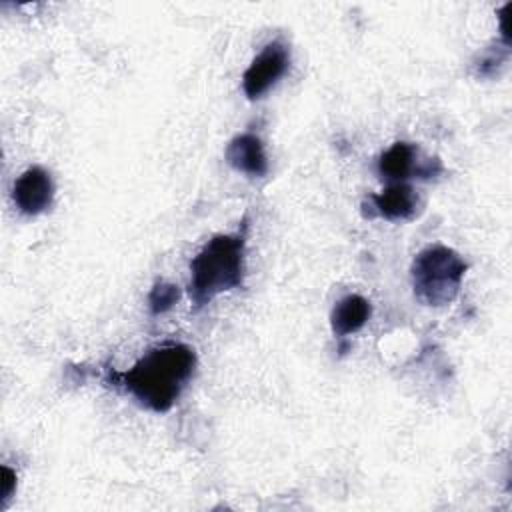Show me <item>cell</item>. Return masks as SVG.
I'll return each instance as SVG.
<instances>
[{"instance_id":"cell-1","label":"cell","mask_w":512,"mask_h":512,"mask_svg":"<svg viewBox=\"0 0 512 512\" xmlns=\"http://www.w3.org/2000/svg\"><path fill=\"white\" fill-rule=\"evenodd\" d=\"M196 368V352L182 342L150 348L132 368L110 372L108 382L128 392L152 412H168Z\"/></svg>"},{"instance_id":"cell-3","label":"cell","mask_w":512,"mask_h":512,"mask_svg":"<svg viewBox=\"0 0 512 512\" xmlns=\"http://www.w3.org/2000/svg\"><path fill=\"white\" fill-rule=\"evenodd\" d=\"M466 270L468 264L456 250L428 246L416 254L410 268L414 296L426 306H446L458 296Z\"/></svg>"},{"instance_id":"cell-6","label":"cell","mask_w":512,"mask_h":512,"mask_svg":"<svg viewBox=\"0 0 512 512\" xmlns=\"http://www.w3.org/2000/svg\"><path fill=\"white\" fill-rule=\"evenodd\" d=\"M224 158L234 170L250 178H262L268 174V156L264 144L252 132L234 136L224 150Z\"/></svg>"},{"instance_id":"cell-8","label":"cell","mask_w":512,"mask_h":512,"mask_svg":"<svg viewBox=\"0 0 512 512\" xmlns=\"http://www.w3.org/2000/svg\"><path fill=\"white\" fill-rule=\"evenodd\" d=\"M370 314H372V306L364 296L346 294L332 308V314H330L332 332L338 338H346L358 332L368 322Z\"/></svg>"},{"instance_id":"cell-2","label":"cell","mask_w":512,"mask_h":512,"mask_svg":"<svg viewBox=\"0 0 512 512\" xmlns=\"http://www.w3.org/2000/svg\"><path fill=\"white\" fill-rule=\"evenodd\" d=\"M246 226L234 234L212 236L190 260L188 296L194 310L204 308L216 296L244 284Z\"/></svg>"},{"instance_id":"cell-4","label":"cell","mask_w":512,"mask_h":512,"mask_svg":"<svg viewBox=\"0 0 512 512\" xmlns=\"http://www.w3.org/2000/svg\"><path fill=\"white\" fill-rule=\"evenodd\" d=\"M290 66V48L282 40L268 42L250 62L242 76V88L248 100L262 98Z\"/></svg>"},{"instance_id":"cell-11","label":"cell","mask_w":512,"mask_h":512,"mask_svg":"<svg viewBox=\"0 0 512 512\" xmlns=\"http://www.w3.org/2000/svg\"><path fill=\"white\" fill-rule=\"evenodd\" d=\"M14 490H16V472L8 466H2L0 468V508L8 504Z\"/></svg>"},{"instance_id":"cell-5","label":"cell","mask_w":512,"mask_h":512,"mask_svg":"<svg viewBox=\"0 0 512 512\" xmlns=\"http://www.w3.org/2000/svg\"><path fill=\"white\" fill-rule=\"evenodd\" d=\"M12 200L26 216H36L48 210L54 200V182L50 172L42 166L26 168L14 182Z\"/></svg>"},{"instance_id":"cell-10","label":"cell","mask_w":512,"mask_h":512,"mask_svg":"<svg viewBox=\"0 0 512 512\" xmlns=\"http://www.w3.org/2000/svg\"><path fill=\"white\" fill-rule=\"evenodd\" d=\"M178 298H180L178 286L170 282H156L148 294V308L152 314H162L170 310L178 302Z\"/></svg>"},{"instance_id":"cell-7","label":"cell","mask_w":512,"mask_h":512,"mask_svg":"<svg viewBox=\"0 0 512 512\" xmlns=\"http://www.w3.org/2000/svg\"><path fill=\"white\" fill-rule=\"evenodd\" d=\"M418 194L404 182H392L378 194L370 196V212L366 216H380L384 220H408L416 214Z\"/></svg>"},{"instance_id":"cell-9","label":"cell","mask_w":512,"mask_h":512,"mask_svg":"<svg viewBox=\"0 0 512 512\" xmlns=\"http://www.w3.org/2000/svg\"><path fill=\"white\" fill-rule=\"evenodd\" d=\"M418 148L408 142H396L378 160V172L382 178L392 182H402L412 174H418Z\"/></svg>"}]
</instances>
